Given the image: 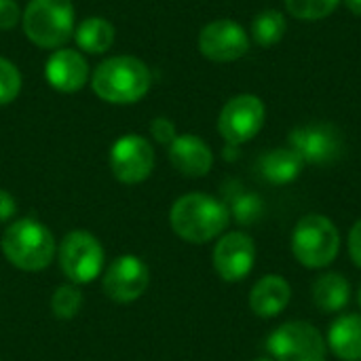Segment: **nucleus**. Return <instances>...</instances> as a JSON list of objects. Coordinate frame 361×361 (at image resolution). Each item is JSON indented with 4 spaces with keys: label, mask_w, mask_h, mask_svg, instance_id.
I'll return each mask as SVG.
<instances>
[{
    "label": "nucleus",
    "mask_w": 361,
    "mask_h": 361,
    "mask_svg": "<svg viewBox=\"0 0 361 361\" xmlns=\"http://www.w3.org/2000/svg\"><path fill=\"white\" fill-rule=\"evenodd\" d=\"M231 222V214L224 201L205 195V192H188L180 197L169 212V224L173 233L195 245L209 243L224 235Z\"/></svg>",
    "instance_id": "nucleus-1"
},
{
    "label": "nucleus",
    "mask_w": 361,
    "mask_h": 361,
    "mask_svg": "<svg viewBox=\"0 0 361 361\" xmlns=\"http://www.w3.org/2000/svg\"><path fill=\"white\" fill-rule=\"evenodd\" d=\"M152 85L148 66L131 55H116L102 61L95 72L91 87L95 95L108 104H135Z\"/></svg>",
    "instance_id": "nucleus-2"
},
{
    "label": "nucleus",
    "mask_w": 361,
    "mask_h": 361,
    "mask_svg": "<svg viewBox=\"0 0 361 361\" xmlns=\"http://www.w3.org/2000/svg\"><path fill=\"white\" fill-rule=\"evenodd\" d=\"M290 247L298 264L311 271H322L341 254V231L328 216L307 214L296 222Z\"/></svg>",
    "instance_id": "nucleus-3"
},
{
    "label": "nucleus",
    "mask_w": 361,
    "mask_h": 361,
    "mask_svg": "<svg viewBox=\"0 0 361 361\" xmlns=\"http://www.w3.org/2000/svg\"><path fill=\"white\" fill-rule=\"evenodd\" d=\"M0 247L13 267L27 273L47 269L55 256L53 233L34 218H21L6 226Z\"/></svg>",
    "instance_id": "nucleus-4"
},
{
    "label": "nucleus",
    "mask_w": 361,
    "mask_h": 361,
    "mask_svg": "<svg viewBox=\"0 0 361 361\" xmlns=\"http://www.w3.org/2000/svg\"><path fill=\"white\" fill-rule=\"evenodd\" d=\"M21 23L36 47L61 49L74 34V4L72 0H32Z\"/></svg>",
    "instance_id": "nucleus-5"
},
{
    "label": "nucleus",
    "mask_w": 361,
    "mask_h": 361,
    "mask_svg": "<svg viewBox=\"0 0 361 361\" xmlns=\"http://www.w3.org/2000/svg\"><path fill=\"white\" fill-rule=\"evenodd\" d=\"M267 353L275 361H326V336L309 322H286L267 338Z\"/></svg>",
    "instance_id": "nucleus-6"
},
{
    "label": "nucleus",
    "mask_w": 361,
    "mask_h": 361,
    "mask_svg": "<svg viewBox=\"0 0 361 361\" xmlns=\"http://www.w3.org/2000/svg\"><path fill=\"white\" fill-rule=\"evenodd\" d=\"M59 267L74 286L95 281L104 269V247L87 231H72L59 243Z\"/></svg>",
    "instance_id": "nucleus-7"
},
{
    "label": "nucleus",
    "mask_w": 361,
    "mask_h": 361,
    "mask_svg": "<svg viewBox=\"0 0 361 361\" xmlns=\"http://www.w3.org/2000/svg\"><path fill=\"white\" fill-rule=\"evenodd\" d=\"M288 146L305 161V165H332L343 157L345 140L330 123H313L296 127L288 135Z\"/></svg>",
    "instance_id": "nucleus-8"
},
{
    "label": "nucleus",
    "mask_w": 361,
    "mask_h": 361,
    "mask_svg": "<svg viewBox=\"0 0 361 361\" xmlns=\"http://www.w3.org/2000/svg\"><path fill=\"white\" fill-rule=\"evenodd\" d=\"M267 108L260 97L252 93L228 99L218 116V131L231 146H241L258 135L264 125Z\"/></svg>",
    "instance_id": "nucleus-9"
},
{
    "label": "nucleus",
    "mask_w": 361,
    "mask_h": 361,
    "mask_svg": "<svg viewBox=\"0 0 361 361\" xmlns=\"http://www.w3.org/2000/svg\"><path fill=\"white\" fill-rule=\"evenodd\" d=\"M212 264L216 275L226 283L243 281L256 264V243L245 231H231L218 237Z\"/></svg>",
    "instance_id": "nucleus-10"
},
{
    "label": "nucleus",
    "mask_w": 361,
    "mask_h": 361,
    "mask_svg": "<svg viewBox=\"0 0 361 361\" xmlns=\"http://www.w3.org/2000/svg\"><path fill=\"white\" fill-rule=\"evenodd\" d=\"M110 169L123 184H140L154 169L152 144L142 135H123L110 148Z\"/></svg>",
    "instance_id": "nucleus-11"
},
{
    "label": "nucleus",
    "mask_w": 361,
    "mask_h": 361,
    "mask_svg": "<svg viewBox=\"0 0 361 361\" xmlns=\"http://www.w3.org/2000/svg\"><path fill=\"white\" fill-rule=\"evenodd\" d=\"M150 283V271L146 262L137 256H121L116 258L104 273L102 286L110 300L127 305L137 300Z\"/></svg>",
    "instance_id": "nucleus-12"
},
{
    "label": "nucleus",
    "mask_w": 361,
    "mask_h": 361,
    "mask_svg": "<svg viewBox=\"0 0 361 361\" xmlns=\"http://www.w3.org/2000/svg\"><path fill=\"white\" fill-rule=\"evenodd\" d=\"M247 49H250V38L245 30L231 19L212 21L199 34V51L216 63H228L241 59L247 53Z\"/></svg>",
    "instance_id": "nucleus-13"
},
{
    "label": "nucleus",
    "mask_w": 361,
    "mask_h": 361,
    "mask_svg": "<svg viewBox=\"0 0 361 361\" xmlns=\"http://www.w3.org/2000/svg\"><path fill=\"white\" fill-rule=\"evenodd\" d=\"M44 76L53 89L61 93H74L85 87L89 63L74 49H57L44 63Z\"/></svg>",
    "instance_id": "nucleus-14"
},
{
    "label": "nucleus",
    "mask_w": 361,
    "mask_h": 361,
    "mask_svg": "<svg viewBox=\"0 0 361 361\" xmlns=\"http://www.w3.org/2000/svg\"><path fill=\"white\" fill-rule=\"evenodd\" d=\"M292 300V286L286 277L269 273L262 275L250 290V309L260 319L279 317Z\"/></svg>",
    "instance_id": "nucleus-15"
},
{
    "label": "nucleus",
    "mask_w": 361,
    "mask_h": 361,
    "mask_svg": "<svg viewBox=\"0 0 361 361\" xmlns=\"http://www.w3.org/2000/svg\"><path fill=\"white\" fill-rule=\"evenodd\" d=\"M169 161L171 165L186 178H203L214 167V152L212 148L197 135L186 133L178 135L169 144Z\"/></svg>",
    "instance_id": "nucleus-16"
},
{
    "label": "nucleus",
    "mask_w": 361,
    "mask_h": 361,
    "mask_svg": "<svg viewBox=\"0 0 361 361\" xmlns=\"http://www.w3.org/2000/svg\"><path fill=\"white\" fill-rule=\"evenodd\" d=\"M328 351L341 361H361V315L341 313L326 334Z\"/></svg>",
    "instance_id": "nucleus-17"
},
{
    "label": "nucleus",
    "mask_w": 361,
    "mask_h": 361,
    "mask_svg": "<svg viewBox=\"0 0 361 361\" xmlns=\"http://www.w3.org/2000/svg\"><path fill=\"white\" fill-rule=\"evenodd\" d=\"M258 173L273 186H286L298 180L305 169V161L288 146V148H273L258 159Z\"/></svg>",
    "instance_id": "nucleus-18"
},
{
    "label": "nucleus",
    "mask_w": 361,
    "mask_h": 361,
    "mask_svg": "<svg viewBox=\"0 0 361 361\" xmlns=\"http://www.w3.org/2000/svg\"><path fill=\"white\" fill-rule=\"evenodd\" d=\"M311 298H313V305L322 313H328V315L341 313L351 300V283L343 273H336V271L322 273L313 281Z\"/></svg>",
    "instance_id": "nucleus-19"
},
{
    "label": "nucleus",
    "mask_w": 361,
    "mask_h": 361,
    "mask_svg": "<svg viewBox=\"0 0 361 361\" xmlns=\"http://www.w3.org/2000/svg\"><path fill=\"white\" fill-rule=\"evenodd\" d=\"M74 38L85 53H106L114 44V25L104 17H89L74 30Z\"/></svg>",
    "instance_id": "nucleus-20"
},
{
    "label": "nucleus",
    "mask_w": 361,
    "mask_h": 361,
    "mask_svg": "<svg viewBox=\"0 0 361 361\" xmlns=\"http://www.w3.org/2000/svg\"><path fill=\"white\" fill-rule=\"evenodd\" d=\"M224 203L228 207L231 218L241 226L256 224L264 214V201L256 192H250V190H241V188L233 190L231 195H226Z\"/></svg>",
    "instance_id": "nucleus-21"
},
{
    "label": "nucleus",
    "mask_w": 361,
    "mask_h": 361,
    "mask_svg": "<svg viewBox=\"0 0 361 361\" xmlns=\"http://www.w3.org/2000/svg\"><path fill=\"white\" fill-rule=\"evenodd\" d=\"M283 34H286V19L275 8H267V11L258 13L256 19L252 21V36H254L256 44H260V47L277 44L283 38Z\"/></svg>",
    "instance_id": "nucleus-22"
},
{
    "label": "nucleus",
    "mask_w": 361,
    "mask_h": 361,
    "mask_svg": "<svg viewBox=\"0 0 361 361\" xmlns=\"http://www.w3.org/2000/svg\"><path fill=\"white\" fill-rule=\"evenodd\" d=\"M80 307H82V294H80L78 286H74V283L59 286L55 290V294L51 296V311L57 319L76 317Z\"/></svg>",
    "instance_id": "nucleus-23"
},
{
    "label": "nucleus",
    "mask_w": 361,
    "mask_h": 361,
    "mask_svg": "<svg viewBox=\"0 0 361 361\" xmlns=\"http://www.w3.org/2000/svg\"><path fill=\"white\" fill-rule=\"evenodd\" d=\"M341 0H286V6L290 15L302 21H317L326 19L334 8L338 6Z\"/></svg>",
    "instance_id": "nucleus-24"
},
{
    "label": "nucleus",
    "mask_w": 361,
    "mask_h": 361,
    "mask_svg": "<svg viewBox=\"0 0 361 361\" xmlns=\"http://www.w3.org/2000/svg\"><path fill=\"white\" fill-rule=\"evenodd\" d=\"M19 91H21V72L13 61L0 57V106H6L13 99H17Z\"/></svg>",
    "instance_id": "nucleus-25"
},
{
    "label": "nucleus",
    "mask_w": 361,
    "mask_h": 361,
    "mask_svg": "<svg viewBox=\"0 0 361 361\" xmlns=\"http://www.w3.org/2000/svg\"><path fill=\"white\" fill-rule=\"evenodd\" d=\"M150 133H152V137H154L159 144H163V146H169V144L178 137L176 125H173L169 118H165V116H157V118L150 123Z\"/></svg>",
    "instance_id": "nucleus-26"
},
{
    "label": "nucleus",
    "mask_w": 361,
    "mask_h": 361,
    "mask_svg": "<svg viewBox=\"0 0 361 361\" xmlns=\"http://www.w3.org/2000/svg\"><path fill=\"white\" fill-rule=\"evenodd\" d=\"M19 19V4L15 0H0V30H13Z\"/></svg>",
    "instance_id": "nucleus-27"
},
{
    "label": "nucleus",
    "mask_w": 361,
    "mask_h": 361,
    "mask_svg": "<svg viewBox=\"0 0 361 361\" xmlns=\"http://www.w3.org/2000/svg\"><path fill=\"white\" fill-rule=\"evenodd\" d=\"M347 247H349V256H351L353 264L357 269H361V218L351 226V231H349Z\"/></svg>",
    "instance_id": "nucleus-28"
},
{
    "label": "nucleus",
    "mask_w": 361,
    "mask_h": 361,
    "mask_svg": "<svg viewBox=\"0 0 361 361\" xmlns=\"http://www.w3.org/2000/svg\"><path fill=\"white\" fill-rule=\"evenodd\" d=\"M15 209H17V203H15L13 195L0 188V222L11 220L15 216Z\"/></svg>",
    "instance_id": "nucleus-29"
},
{
    "label": "nucleus",
    "mask_w": 361,
    "mask_h": 361,
    "mask_svg": "<svg viewBox=\"0 0 361 361\" xmlns=\"http://www.w3.org/2000/svg\"><path fill=\"white\" fill-rule=\"evenodd\" d=\"M345 4H347V8H349L353 15L361 17V0H345Z\"/></svg>",
    "instance_id": "nucleus-30"
},
{
    "label": "nucleus",
    "mask_w": 361,
    "mask_h": 361,
    "mask_svg": "<svg viewBox=\"0 0 361 361\" xmlns=\"http://www.w3.org/2000/svg\"><path fill=\"white\" fill-rule=\"evenodd\" d=\"M254 361H275V360H273L271 355H262V357H256Z\"/></svg>",
    "instance_id": "nucleus-31"
},
{
    "label": "nucleus",
    "mask_w": 361,
    "mask_h": 361,
    "mask_svg": "<svg viewBox=\"0 0 361 361\" xmlns=\"http://www.w3.org/2000/svg\"><path fill=\"white\" fill-rule=\"evenodd\" d=\"M357 305H360V309H361V286H360V290H357Z\"/></svg>",
    "instance_id": "nucleus-32"
}]
</instances>
